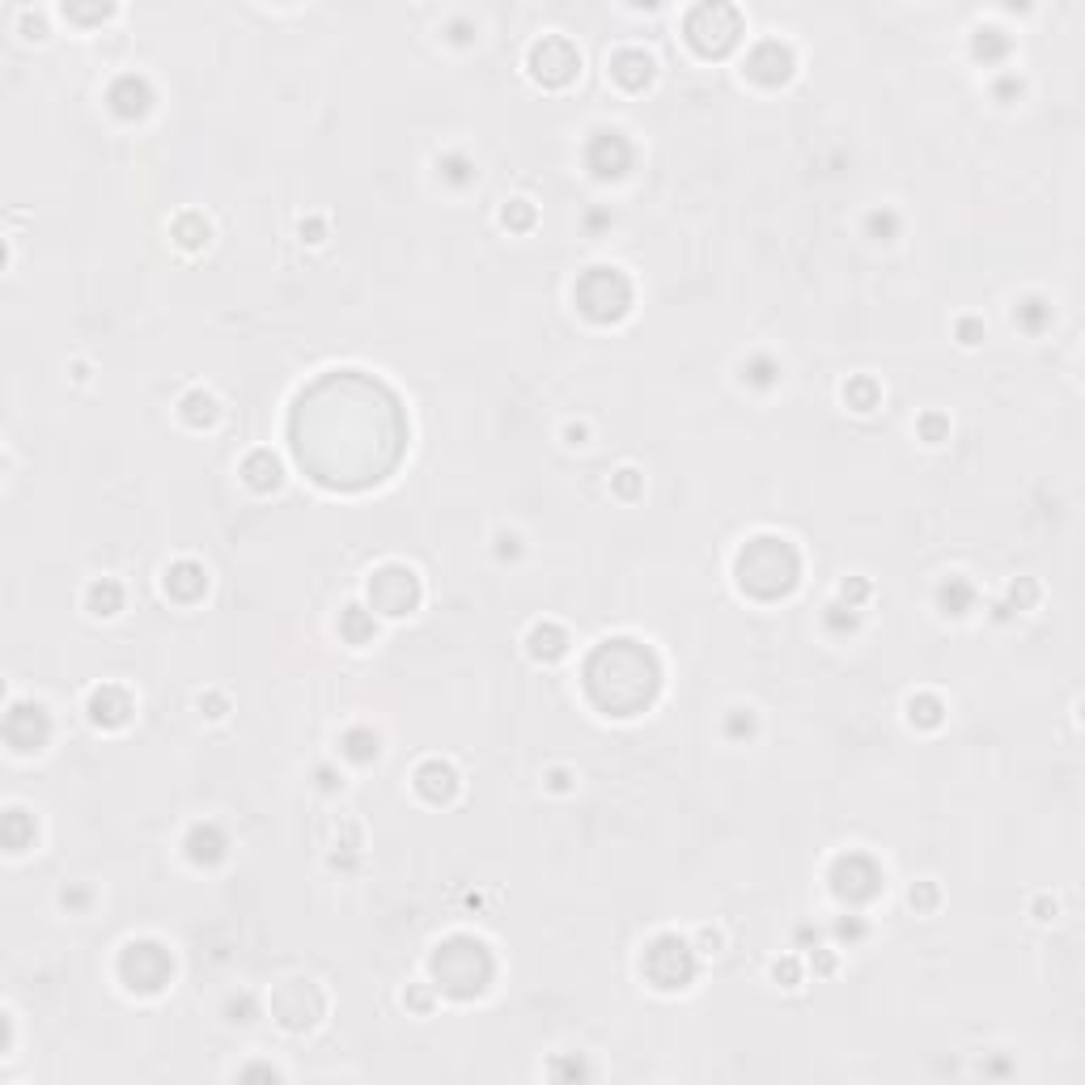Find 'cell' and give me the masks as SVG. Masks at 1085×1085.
Here are the masks:
<instances>
[{
    "mask_svg": "<svg viewBox=\"0 0 1085 1085\" xmlns=\"http://www.w3.org/2000/svg\"><path fill=\"white\" fill-rule=\"evenodd\" d=\"M187 852H191V861H217L221 852H225V840H221V831L217 827H195L191 831V840H187Z\"/></svg>",
    "mask_w": 1085,
    "mask_h": 1085,
    "instance_id": "ffe728a7",
    "label": "cell"
},
{
    "mask_svg": "<svg viewBox=\"0 0 1085 1085\" xmlns=\"http://www.w3.org/2000/svg\"><path fill=\"white\" fill-rule=\"evenodd\" d=\"M149 102H153V94H149V85L140 81V77H119V81L111 85V106H115V111H119L123 119L145 115V111H149Z\"/></svg>",
    "mask_w": 1085,
    "mask_h": 1085,
    "instance_id": "2e32d148",
    "label": "cell"
},
{
    "mask_svg": "<svg viewBox=\"0 0 1085 1085\" xmlns=\"http://www.w3.org/2000/svg\"><path fill=\"white\" fill-rule=\"evenodd\" d=\"M933 899H937L933 886H924V891H912V907H933Z\"/></svg>",
    "mask_w": 1085,
    "mask_h": 1085,
    "instance_id": "d6a6232c",
    "label": "cell"
},
{
    "mask_svg": "<svg viewBox=\"0 0 1085 1085\" xmlns=\"http://www.w3.org/2000/svg\"><path fill=\"white\" fill-rule=\"evenodd\" d=\"M751 378H755V382H768V361H755V365H751Z\"/></svg>",
    "mask_w": 1085,
    "mask_h": 1085,
    "instance_id": "836d02e7",
    "label": "cell"
},
{
    "mask_svg": "<svg viewBox=\"0 0 1085 1085\" xmlns=\"http://www.w3.org/2000/svg\"><path fill=\"white\" fill-rule=\"evenodd\" d=\"M242 471H246V479H251V488H259V492H268V488L280 484V467H276V458L268 450H259V454L246 458Z\"/></svg>",
    "mask_w": 1085,
    "mask_h": 1085,
    "instance_id": "d6986e66",
    "label": "cell"
},
{
    "mask_svg": "<svg viewBox=\"0 0 1085 1085\" xmlns=\"http://www.w3.org/2000/svg\"><path fill=\"white\" fill-rule=\"evenodd\" d=\"M51 738V721L39 704H13L9 717H5V742L13 746L17 755H30V751H43Z\"/></svg>",
    "mask_w": 1085,
    "mask_h": 1085,
    "instance_id": "30bf717a",
    "label": "cell"
},
{
    "mask_svg": "<svg viewBox=\"0 0 1085 1085\" xmlns=\"http://www.w3.org/2000/svg\"><path fill=\"white\" fill-rule=\"evenodd\" d=\"M738 34H742V17L729 5H700L687 17V39L696 43L704 56H721V51H729L738 43Z\"/></svg>",
    "mask_w": 1085,
    "mask_h": 1085,
    "instance_id": "8992f818",
    "label": "cell"
},
{
    "mask_svg": "<svg viewBox=\"0 0 1085 1085\" xmlns=\"http://www.w3.org/2000/svg\"><path fill=\"white\" fill-rule=\"evenodd\" d=\"M577 306L594 318V323H619L632 306V284L615 268H594L577 284Z\"/></svg>",
    "mask_w": 1085,
    "mask_h": 1085,
    "instance_id": "277c9868",
    "label": "cell"
},
{
    "mask_svg": "<svg viewBox=\"0 0 1085 1085\" xmlns=\"http://www.w3.org/2000/svg\"><path fill=\"white\" fill-rule=\"evenodd\" d=\"M577 68H581V56L568 39H543L530 47V73L543 85H568L577 77Z\"/></svg>",
    "mask_w": 1085,
    "mask_h": 1085,
    "instance_id": "9c48e42d",
    "label": "cell"
},
{
    "mask_svg": "<svg viewBox=\"0 0 1085 1085\" xmlns=\"http://www.w3.org/2000/svg\"><path fill=\"white\" fill-rule=\"evenodd\" d=\"M568 649V636L556 628V624H539L535 632H530V653L543 657V662H551V657H560Z\"/></svg>",
    "mask_w": 1085,
    "mask_h": 1085,
    "instance_id": "44dd1931",
    "label": "cell"
},
{
    "mask_svg": "<svg viewBox=\"0 0 1085 1085\" xmlns=\"http://www.w3.org/2000/svg\"><path fill=\"white\" fill-rule=\"evenodd\" d=\"M433 975H437V988H446L450 996H479L492 980L488 946L475 937H450L433 954Z\"/></svg>",
    "mask_w": 1085,
    "mask_h": 1085,
    "instance_id": "3957f363",
    "label": "cell"
},
{
    "mask_svg": "<svg viewBox=\"0 0 1085 1085\" xmlns=\"http://www.w3.org/2000/svg\"><path fill=\"white\" fill-rule=\"evenodd\" d=\"M204 568L200 564H191V560H183V564H174L170 573H166V590L174 594V598H183V602H191L195 594H204Z\"/></svg>",
    "mask_w": 1085,
    "mask_h": 1085,
    "instance_id": "ac0fdd59",
    "label": "cell"
},
{
    "mask_svg": "<svg viewBox=\"0 0 1085 1085\" xmlns=\"http://www.w3.org/2000/svg\"><path fill=\"white\" fill-rule=\"evenodd\" d=\"M941 607H946L950 615H967V607H971V590H967L963 581L941 585Z\"/></svg>",
    "mask_w": 1085,
    "mask_h": 1085,
    "instance_id": "d4e9b609",
    "label": "cell"
},
{
    "mask_svg": "<svg viewBox=\"0 0 1085 1085\" xmlns=\"http://www.w3.org/2000/svg\"><path fill=\"white\" fill-rule=\"evenodd\" d=\"M132 713V696L123 687H98L90 696V717L98 725H123Z\"/></svg>",
    "mask_w": 1085,
    "mask_h": 1085,
    "instance_id": "5bb4252c",
    "label": "cell"
},
{
    "mask_svg": "<svg viewBox=\"0 0 1085 1085\" xmlns=\"http://www.w3.org/2000/svg\"><path fill=\"white\" fill-rule=\"evenodd\" d=\"M869 229H882V234H891V229H895V217H891V212H886V217H882V212H874V217H869Z\"/></svg>",
    "mask_w": 1085,
    "mask_h": 1085,
    "instance_id": "1f68e13d",
    "label": "cell"
},
{
    "mask_svg": "<svg viewBox=\"0 0 1085 1085\" xmlns=\"http://www.w3.org/2000/svg\"><path fill=\"white\" fill-rule=\"evenodd\" d=\"M416 789L429 797V802H450L454 789H458V776H454V768H446V763H424V768L416 772Z\"/></svg>",
    "mask_w": 1085,
    "mask_h": 1085,
    "instance_id": "e0dca14e",
    "label": "cell"
},
{
    "mask_svg": "<svg viewBox=\"0 0 1085 1085\" xmlns=\"http://www.w3.org/2000/svg\"><path fill=\"white\" fill-rule=\"evenodd\" d=\"M170 971H174V963L157 941H132V946L119 954V980L132 992H162Z\"/></svg>",
    "mask_w": 1085,
    "mask_h": 1085,
    "instance_id": "5b68a950",
    "label": "cell"
},
{
    "mask_svg": "<svg viewBox=\"0 0 1085 1085\" xmlns=\"http://www.w3.org/2000/svg\"><path fill=\"white\" fill-rule=\"evenodd\" d=\"M831 878H852V882L835 886V895H844V899H869L878 891V869L865 857H840L835 869H831Z\"/></svg>",
    "mask_w": 1085,
    "mask_h": 1085,
    "instance_id": "7c38bea8",
    "label": "cell"
},
{
    "mask_svg": "<svg viewBox=\"0 0 1085 1085\" xmlns=\"http://www.w3.org/2000/svg\"><path fill=\"white\" fill-rule=\"evenodd\" d=\"M789 73H793V51L776 39L759 43L751 56H746V77L759 85H780V81H789Z\"/></svg>",
    "mask_w": 1085,
    "mask_h": 1085,
    "instance_id": "8fae6325",
    "label": "cell"
},
{
    "mask_svg": "<svg viewBox=\"0 0 1085 1085\" xmlns=\"http://www.w3.org/2000/svg\"><path fill=\"white\" fill-rule=\"evenodd\" d=\"M183 420L187 424H212L217 420V399L204 395V390H191V395L183 399Z\"/></svg>",
    "mask_w": 1085,
    "mask_h": 1085,
    "instance_id": "cb8c5ba5",
    "label": "cell"
},
{
    "mask_svg": "<svg viewBox=\"0 0 1085 1085\" xmlns=\"http://www.w3.org/2000/svg\"><path fill=\"white\" fill-rule=\"evenodd\" d=\"M85 602H90V611H94V615H115V611L123 607V590H119L115 581H106V577H102V581H94L90 590H85Z\"/></svg>",
    "mask_w": 1085,
    "mask_h": 1085,
    "instance_id": "7402d4cb",
    "label": "cell"
},
{
    "mask_svg": "<svg viewBox=\"0 0 1085 1085\" xmlns=\"http://www.w3.org/2000/svg\"><path fill=\"white\" fill-rule=\"evenodd\" d=\"M738 581L755 598H780L797 585V551L785 539H755L738 556Z\"/></svg>",
    "mask_w": 1085,
    "mask_h": 1085,
    "instance_id": "7a4b0ae2",
    "label": "cell"
},
{
    "mask_svg": "<svg viewBox=\"0 0 1085 1085\" xmlns=\"http://www.w3.org/2000/svg\"><path fill=\"white\" fill-rule=\"evenodd\" d=\"M772 971H776V980H785L789 988H793L797 980H802V971H797V963H789V958H785V963H776Z\"/></svg>",
    "mask_w": 1085,
    "mask_h": 1085,
    "instance_id": "4dcf8cb0",
    "label": "cell"
},
{
    "mask_svg": "<svg viewBox=\"0 0 1085 1085\" xmlns=\"http://www.w3.org/2000/svg\"><path fill=\"white\" fill-rule=\"evenodd\" d=\"M611 77L624 85V90H640V85H649V77H653V60L645 56V51L628 47L611 60Z\"/></svg>",
    "mask_w": 1085,
    "mask_h": 1085,
    "instance_id": "9a60e30c",
    "label": "cell"
},
{
    "mask_svg": "<svg viewBox=\"0 0 1085 1085\" xmlns=\"http://www.w3.org/2000/svg\"><path fill=\"white\" fill-rule=\"evenodd\" d=\"M628 162H632V149H628V140L619 136V132H598L594 136V145H590L594 174H602V179H607V174H624Z\"/></svg>",
    "mask_w": 1085,
    "mask_h": 1085,
    "instance_id": "4fadbf2b",
    "label": "cell"
},
{
    "mask_svg": "<svg viewBox=\"0 0 1085 1085\" xmlns=\"http://www.w3.org/2000/svg\"><path fill=\"white\" fill-rule=\"evenodd\" d=\"M645 971L657 988H687L696 975V958L679 937H657L645 954Z\"/></svg>",
    "mask_w": 1085,
    "mask_h": 1085,
    "instance_id": "52a82bcc",
    "label": "cell"
},
{
    "mask_svg": "<svg viewBox=\"0 0 1085 1085\" xmlns=\"http://www.w3.org/2000/svg\"><path fill=\"white\" fill-rule=\"evenodd\" d=\"M530 221H535V212H530V204H526V200H513V204L505 208V225H513V229H526Z\"/></svg>",
    "mask_w": 1085,
    "mask_h": 1085,
    "instance_id": "83f0119b",
    "label": "cell"
},
{
    "mask_svg": "<svg viewBox=\"0 0 1085 1085\" xmlns=\"http://www.w3.org/2000/svg\"><path fill=\"white\" fill-rule=\"evenodd\" d=\"M344 632H348V636H352V640H357V645H361V640H365V636L373 632V624H365V619H361V611L352 607V611L344 615Z\"/></svg>",
    "mask_w": 1085,
    "mask_h": 1085,
    "instance_id": "f1b7e54d",
    "label": "cell"
},
{
    "mask_svg": "<svg viewBox=\"0 0 1085 1085\" xmlns=\"http://www.w3.org/2000/svg\"><path fill=\"white\" fill-rule=\"evenodd\" d=\"M369 742V734H348V755L352 759H373L378 755V746H365Z\"/></svg>",
    "mask_w": 1085,
    "mask_h": 1085,
    "instance_id": "f546056e",
    "label": "cell"
},
{
    "mask_svg": "<svg viewBox=\"0 0 1085 1085\" xmlns=\"http://www.w3.org/2000/svg\"><path fill=\"white\" fill-rule=\"evenodd\" d=\"M907 708H912V721H920V725H937V721H941V704L929 700V696H924V700H912Z\"/></svg>",
    "mask_w": 1085,
    "mask_h": 1085,
    "instance_id": "4316f807",
    "label": "cell"
},
{
    "mask_svg": "<svg viewBox=\"0 0 1085 1085\" xmlns=\"http://www.w3.org/2000/svg\"><path fill=\"white\" fill-rule=\"evenodd\" d=\"M369 598L382 615H407L420 602V581L412 568L386 564V568H378V577L369 581Z\"/></svg>",
    "mask_w": 1085,
    "mask_h": 1085,
    "instance_id": "ba28073f",
    "label": "cell"
},
{
    "mask_svg": "<svg viewBox=\"0 0 1085 1085\" xmlns=\"http://www.w3.org/2000/svg\"><path fill=\"white\" fill-rule=\"evenodd\" d=\"M30 840H34V823L26 818V810H9L5 814V848L9 852H22Z\"/></svg>",
    "mask_w": 1085,
    "mask_h": 1085,
    "instance_id": "603a6c76",
    "label": "cell"
},
{
    "mask_svg": "<svg viewBox=\"0 0 1085 1085\" xmlns=\"http://www.w3.org/2000/svg\"><path fill=\"white\" fill-rule=\"evenodd\" d=\"M844 399L857 403V412H869V407H874V399H878V390H874V382H852V386L844 390Z\"/></svg>",
    "mask_w": 1085,
    "mask_h": 1085,
    "instance_id": "484cf974",
    "label": "cell"
},
{
    "mask_svg": "<svg viewBox=\"0 0 1085 1085\" xmlns=\"http://www.w3.org/2000/svg\"><path fill=\"white\" fill-rule=\"evenodd\" d=\"M585 674H615V683L590 687V696L598 708H607L611 717H632L657 696V662L649 649H640L636 640H607Z\"/></svg>",
    "mask_w": 1085,
    "mask_h": 1085,
    "instance_id": "6da1fadb",
    "label": "cell"
}]
</instances>
